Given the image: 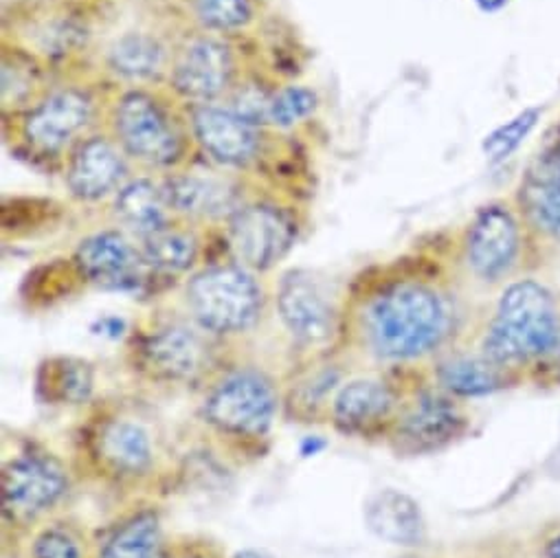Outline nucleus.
Segmentation results:
<instances>
[{
    "instance_id": "obj_3",
    "label": "nucleus",
    "mask_w": 560,
    "mask_h": 558,
    "mask_svg": "<svg viewBox=\"0 0 560 558\" xmlns=\"http://www.w3.org/2000/svg\"><path fill=\"white\" fill-rule=\"evenodd\" d=\"M462 264L472 282L497 291L538 266L534 240L514 198L490 200L472 213L462 235Z\"/></svg>"
},
{
    "instance_id": "obj_39",
    "label": "nucleus",
    "mask_w": 560,
    "mask_h": 558,
    "mask_svg": "<svg viewBox=\"0 0 560 558\" xmlns=\"http://www.w3.org/2000/svg\"><path fill=\"white\" fill-rule=\"evenodd\" d=\"M172 558H209V556L200 554V551H180V554H176Z\"/></svg>"
},
{
    "instance_id": "obj_8",
    "label": "nucleus",
    "mask_w": 560,
    "mask_h": 558,
    "mask_svg": "<svg viewBox=\"0 0 560 558\" xmlns=\"http://www.w3.org/2000/svg\"><path fill=\"white\" fill-rule=\"evenodd\" d=\"M392 427L400 453L424 455L455 442L466 431L468 418L457 398L433 385L400 407Z\"/></svg>"
},
{
    "instance_id": "obj_1",
    "label": "nucleus",
    "mask_w": 560,
    "mask_h": 558,
    "mask_svg": "<svg viewBox=\"0 0 560 558\" xmlns=\"http://www.w3.org/2000/svg\"><path fill=\"white\" fill-rule=\"evenodd\" d=\"M477 350L521 385H560V289L532 272L512 279L494 300Z\"/></svg>"
},
{
    "instance_id": "obj_21",
    "label": "nucleus",
    "mask_w": 560,
    "mask_h": 558,
    "mask_svg": "<svg viewBox=\"0 0 560 558\" xmlns=\"http://www.w3.org/2000/svg\"><path fill=\"white\" fill-rule=\"evenodd\" d=\"M368 530L400 547H420L427 540V521L420 503L402 490L385 488L374 492L363 508Z\"/></svg>"
},
{
    "instance_id": "obj_28",
    "label": "nucleus",
    "mask_w": 560,
    "mask_h": 558,
    "mask_svg": "<svg viewBox=\"0 0 560 558\" xmlns=\"http://www.w3.org/2000/svg\"><path fill=\"white\" fill-rule=\"evenodd\" d=\"M196 21L218 34L246 27L253 19V0H191Z\"/></svg>"
},
{
    "instance_id": "obj_13",
    "label": "nucleus",
    "mask_w": 560,
    "mask_h": 558,
    "mask_svg": "<svg viewBox=\"0 0 560 558\" xmlns=\"http://www.w3.org/2000/svg\"><path fill=\"white\" fill-rule=\"evenodd\" d=\"M189 126L200 150L222 167H246L259 156V128L237 117L229 106L194 104Z\"/></svg>"
},
{
    "instance_id": "obj_35",
    "label": "nucleus",
    "mask_w": 560,
    "mask_h": 558,
    "mask_svg": "<svg viewBox=\"0 0 560 558\" xmlns=\"http://www.w3.org/2000/svg\"><path fill=\"white\" fill-rule=\"evenodd\" d=\"M337 383H339V372H335V370H324V372H319L317 376H313V379L302 387L304 400L311 403V405H313V403L317 405V400L326 398V394L332 392V390L337 387Z\"/></svg>"
},
{
    "instance_id": "obj_23",
    "label": "nucleus",
    "mask_w": 560,
    "mask_h": 558,
    "mask_svg": "<svg viewBox=\"0 0 560 558\" xmlns=\"http://www.w3.org/2000/svg\"><path fill=\"white\" fill-rule=\"evenodd\" d=\"M113 209L117 220L139 237L170 226L174 218L163 183L152 178L128 181L115 194Z\"/></svg>"
},
{
    "instance_id": "obj_38",
    "label": "nucleus",
    "mask_w": 560,
    "mask_h": 558,
    "mask_svg": "<svg viewBox=\"0 0 560 558\" xmlns=\"http://www.w3.org/2000/svg\"><path fill=\"white\" fill-rule=\"evenodd\" d=\"M477 3L483 8V10H488V12H492V10H499L505 0H477Z\"/></svg>"
},
{
    "instance_id": "obj_27",
    "label": "nucleus",
    "mask_w": 560,
    "mask_h": 558,
    "mask_svg": "<svg viewBox=\"0 0 560 558\" xmlns=\"http://www.w3.org/2000/svg\"><path fill=\"white\" fill-rule=\"evenodd\" d=\"M95 385L93 368L80 359H54L43 368L40 390L47 400L60 405H82L91 398Z\"/></svg>"
},
{
    "instance_id": "obj_19",
    "label": "nucleus",
    "mask_w": 560,
    "mask_h": 558,
    "mask_svg": "<svg viewBox=\"0 0 560 558\" xmlns=\"http://www.w3.org/2000/svg\"><path fill=\"white\" fill-rule=\"evenodd\" d=\"M161 183L174 216L189 220H229L242 207L235 187L218 176L174 172Z\"/></svg>"
},
{
    "instance_id": "obj_20",
    "label": "nucleus",
    "mask_w": 560,
    "mask_h": 558,
    "mask_svg": "<svg viewBox=\"0 0 560 558\" xmlns=\"http://www.w3.org/2000/svg\"><path fill=\"white\" fill-rule=\"evenodd\" d=\"M398 400L394 390L376 379H359L339 387L332 400L335 425L343 433H370L394 422Z\"/></svg>"
},
{
    "instance_id": "obj_16",
    "label": "nucleus",
    "mask_w": 560,
    "mask_h": 558,
    "mask_svg": "<svg viewBox=\"0 0 560 558\" xmlns=\"http://www.w3.org/2000/svg\"><path fill=\"white\" fill-rule=\"evenodd\" d=\"M73 261L86 282L106 289L139 284L141 268L145 266L139 246L113 229L84 237L75 248Z\"/></svg>"
},
{
    "instance_id": "obj_7",
    "label": "nucleus",
    "mask_w": 560,
    "mask_h": 558,
    "mask_svg": "<svg viewBox=\"0 0 560 558\" xmlns=\"http://www.w3.org/2000/svg\"><path fill=\"white\" fill-rule=\"evenodd\" d=\"M226 240L242 266L248 270H268L295 246L298 222L282 207L248 202L226 220Z\"/></svg>"
},
{
    "instance_id": "obj_24",
    "label": "nucleus",
    "mask_w": 560,
    "mask_h": 558,
    "mask_svg": "<svg viewBox=\"0 0 560 558\" xmlns=\"http://www.w3.org/2000/svg\"><path fill=\"white\" fill-rule=\"evenodd\" d=\"M167 65L163 43L150 34H124L117 38L108 54L106 67L113 75L126 82H145L159 75Z\"/></svg>"
},
{
    "instance_id": "obj_18",
    "label": "nucleus",
    "mask_w": 560,
    "mask_h": 558,
    "mask_svg": "<svg viewBox=\"0 0 560 558\" xmlns=\"http://www.w3.org/2000/svg\"><path fill=\"white\" fill-rule=\"evenodd\" d=\"M433 385L457 400H468L518 387L521 381L479 350H470L442 357L433 370Z\"/></svg>"
},
{
    "instance_id": "obj_11",
    "label": "nucleus",
    "mask_w": 560,
    "mask_h": 558,
    "mask_svg": "<svg viewBox=\"0 0 560 558\" xmlns=\"http://www.w3.org/2000/svg\"><path fill=\"white\" fill-rule=\"evenodd\" d=\"M277 313L289 335L304 346L328 344L339 326L337 306L308 270H291L279 282Z\"/></svg>"
},
{
    "instance_id": "obj_25",
    "label": "nucleus",
    "mask_w": 560,
    "mask_h": 558,
    "mask_svg": "<svg viewBox=\"0 0 560 558\" xmlns=\"http://www.w3.org/2000/svg\"><path fill=\"white\" fill-rule=\"evenodd\" d=\"M139 251L145 261V268L172 275L189 270L198 259L200 246L194 233L170 224L150 235H143Z\"/></svg>"
},
{
    "instance_id": "obj_30",
    "label": "nucleus",
    "mask_w": 560,
    "mask_h": 558,
    "mask_svg": "<svg viewBox=\"0 0 560 558\" xmlns=\"http://www.w3.org/2000/svg\"><path fill=\"white\" fill-rule=\"evenodd\" d=\"M317 108L315 91L306 86H284L275 91L270 104V124L277 128H293L308 119Z\"/></svg>"
},
{
    "instance_id": "obj_33",
    "label": "nucleus",
    "mask_w": 560,
    "mask_h": 558,
    "mask_svg": "<svg viewBox=\"0 0 560 558\" xmlns=\"http://www.w3.org/2000/svg\"><path fill=\"white\" fill-rule=\"evenodd\" d=\"M32 84H34V73L30 71V67L21 60H14L12 65L3 62V102L5 106L10 102L21 104L25 97L32 95Z\"/></svg>"
},
{
    "instance_id": "obj_10",
    "label": "nucleus",
    "mask_w": 560,
    "mask_h": 558,
    "mask_svg": "<svg viewBox=\"0 0 560 558\" xmlns=\"http://www.w3.org/2000/svg\"><path fill=\"white\" fill-rule=\"evenodd\" d=\"M170 84L191 104H213L235 86L233 51L213 36L189 40L172 60Z\"/></svg>"
},
{
    "instance_id": "obj_2",
    "label": "nucleus",
    "mask_w": 560,
    "mask_h": 558,
    "mask_svg": "<svg viewBox=\"0 0 560 558\" xmlns=\"http://www.w3.org/2000/svg\"><path fill=\"white\" fill-rule=\"evenodd\" d=\"M361 326L372 354L392 363H416L438 357L451 344L457 309L440 284L402 279L368 302Z\"/></svg>"
},
{
    "instance_id": "obj_34",
    "label": "nucleus",
    "mask_w": 560,
    "mask_h": 558,
    "mask_svg": "<svg viewBox=\"0 0 560 558\" xmlns=\"http://www.w3.org/2000/svg\"><path fill=\"white\" fill-rule=\"evenodd\" d=\"M534 558H560V519L547 521L538 527L532 540Z\"/></svg>"
},
{
    "instance_id": "obj_17",
    "label": "nucleus",
    "mask_w": 560,
    "mask_h": 558,
    "mask_svg": "<svg viewBox=\"0 0 560 558\" xmlns=\"http://www.w3.org/2000/svg\"><path fill=\"white\" fill-rule=\"evenodd\" d=\"M141 363L156 381L185 383L202 372L207 363V346L189 326H163L145 337L141 346Z\"/></svg>"
},
{
    "instance_id": "obj_26",
    "label": "nucleus",
    "mask_w": 560,
    "mask_h": 558,
    "mask_svg": "<svg viewBox=\"0 0 560 558\" xmlns=\"http://www.w3.org/2000/svg\"><path fill=\"white\" fill-rule=\"evenodd\" d=\"M100 558H163V527L154 512L124 521L106 540Z\"/></svg>"
},
{
    "instance_id": "obj_12",
    "label": "nucleus",
    "mask_w": 560,
    "mask_h": 558,
    "mask_svg": "<svg viewBox=\"0 0 560 558\" xmlns=\"http://www.w3.org/2000/svg\"><path fill=\"white\" fill-rule=\"evenodd\" d=\"M69 492L65 466L45 453H23L3 466V505L14 516H38Z\"/></svg>"
},
{
    "instance_id": "obj_9",
    "label": "nucleus",
    "mask_w": 560,
    "mask_h": 558,
    "mask_svg": "<svg viewBox=\"0 0 560 558\" xmlns=\"http://www.w3.org/2000/svg\"><path fill=\"white\" fill-rule=\"evenodd\" d=\"M95 115V102L89 91L65 86L36 106H32L21 124L25 143L38 154H58L67 146L78 143Z\"/></svg>"
},
{
    "instance_id": "obj_40",
    "label": "nucleus",
    "mask_w": 560,
    "mask_h": 558,
    "mask_svg": "<svg viewBox=\"0 0 560 558\" xmlns=\"http://www.w3.org/2000/svg\"><path fill=\"white\" fill-rule=\"evenodd\" d=\"M551 152H553V154H556V156H560V141H558V143H556V146H553V150H551Z\"/></svg>"
},
{
    "instance_id": "obj_6",
    "label": "nucleus",
    "mask_w": 560,
    "mask_h": 558,
    "mask_svg": "<svg viewBox=\"0 0 560 558\" xmlns=\"http://www.w3.org/2000/svg\"><path fill=\"white\" fill-rule=\"evenodd\" d=\"M279 409L275 385L255 370L226 374L205 398V420L224 435L261 438Z\"/></svg>"
},
{
    "instance_id": "obj_37",
    "label": "nucleus",
    "mask_w": 560,
    "mask_h": 558,
    "mask_svg": "<svg viewBox=\"0 0 560 558\" xmlns=\"http://www.w3.org/2000/svg\"><path fill=\"white\" fill-rule=\"evenodd\" d=\"M542 161L549 165V170L553 172V176H556L558 183H560V156H556L553 152H549V154H545Z\"/></svg>"
},
{
    "instance_id": "obj_29",
    "label": "nucleus",
    "mask_w": 560,
    "mask_h": 558,
    "mask_svg": "<svg viewBox=\"0 0 560 558\" xmlns=\"http://www.w3.org/2000/svg\"><path fill=\"white\" fill-rule=\"evenodd\" d=\"M540 115H542V111H538V108H525L523 113H518L516 117H512L510 121H505L503 126L492 130L483 139V146H481L486 159L490 163H501V161L510 159V154H514L521 148V143L532 135Z\"/></svg>"
},
{
    "instance_id": "obj_4",
    "label": "nucleus",
    "mask_w": 560,
    "mask_h": 558,
    "mask_svg": "<svg viewBox=\"0 0 560 558\" xmlns=\"http://www.w3.org/2000/svg\"><path fill=\"white\" fill-rule=\"evenodd\" d=\"M185 302L200 330L224 337L246 333L257 324L264 291L246 266L220 264L189 279Z\"/></svg>"
},
{
    "instance_id": "obj_32",
    "label": "nucleus",
    "mask_w": 560,
    "mask_h": 558,
    "mask_svg": "<svg viewBox=\"0 0 560 558\" xmlns=\"http://www.w3.org/2000/svg\"><path fill=\"white\" fill-rule=\"evenodd\" d=\"M32 558H84V545L69 525H47L32 543Z\"/></svg>"
},
{
    "instance_id": "obj_14",
    "label": "nucleus",
    "mask_w": 560,
    "mask_h": 558,
    "mask_svg": "<svg viewBox=\"0 0 560 558\" xmlns=\"http://www.w3.org/2000/svg\"><path fill=\"white\" fill-rule=\"evenodd\" d=\"M128 163L119 143L106 135L80 139L67 163V187L73 198L95 202L117 194L128 181Z\"/></svg>"
},
{
    "instance_id": "obj_31",
    "label": "nucleus",
    "mask_w": 560,
    "mask_h": 558,
    "mask_svg": "<svg viewBox=\"0 0 560 558\" xmlns=\"http://www.w3.org/2000/svg\"><path fill=\"white\" fill-rule=\"evenodd\" d=\"M272 95L264 91L259 84L255 82H246L240 86H233L229 93V108L242 117L244 121H248L250 126L259 128L270 124V104H272Z\"/></svg>"
},
{
    "instance_id": "obj_15",
    "label": "nucleus",
    "mask_w": 560,
    "mask_h": 558,
    "mask_svg": "<svg viewBox=\"0 0 560 558\" xmlns=\"http://www.w3.org/2000/svg\"><path fill=\"white\" fill-rule=\"evenodd\" d=\"M512 198L534 240L538 264L560 259V183L542 159L525 172Z\"/></svg>"
},
{
    "instance_id": "obj_36",
    "label": "nucleus",
    "mask_w": 560,
    "mask_h": 558,
    "mask_svg": "<svg viewBox=\"0 0 560 558\" xmlns=\"http://www.w3.org/2000/svg\"><path fill=\"white\" fill-rule=\"evenodd\" d=\"M233 558H275V556H270L268 551H261V549L244 547V549H237V551L233 554Z\"/></svg>"
},
{
    "instance_id": "obj_5",
    "label": "nucleus",
    "mask_w": 560,
    "mask_h": 558,
    "mask_svg": "<svg viewBox=\"0 0 560 558\" xmlns=\"http://www.w3.org/2000/svg\"><path fill=\"white\" fill-rule=\"evenodd\" d=\"M113 139L126 156L150 167H174L185 152L180 121L143 89L124 93L113 108Z\"/></svg>"
},
{
    "instance_id": "obj_22",
    "label": "nucleus",
    "mask_w": 560,
    "mask_h": 558,
    "mask_svg": "<svg viewBox=\"0 0 560 558\" xmlns=\"http://www.w3.org/2000/svg\"><path fill=\"white\" fill-rule=\"evenodd\" d=\"M97 455L104 466L124 477H137L152 468L154 446L148 429L137 420H108L97 438Z\"/></svg>"
}]
</instances>
